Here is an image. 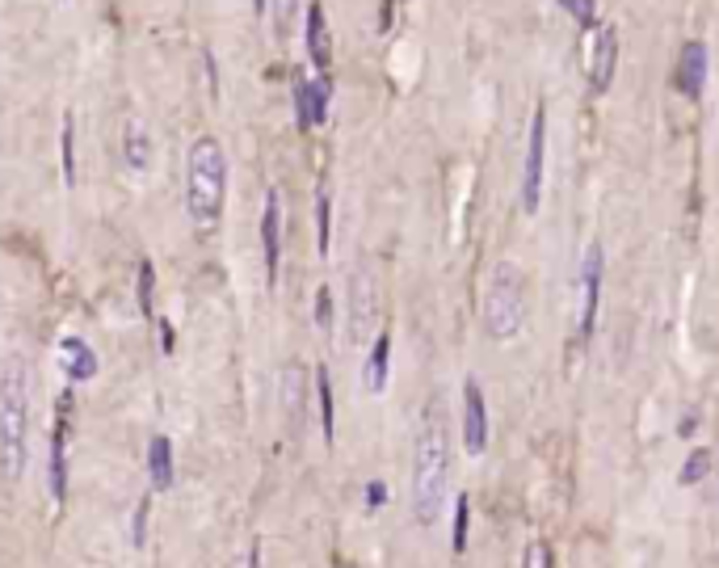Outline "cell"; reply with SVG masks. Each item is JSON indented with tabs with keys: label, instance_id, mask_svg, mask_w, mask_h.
<instances>
[{
	"label": "cell",
	"instance_id": "cell-1",
	"mask_svg": "<svg viewBox=\"0 0 719 568\" xmlns=\"http://www.w3.org/2000/svg\"><path fill=\"white\" fill-rule=\"evenodd\" d=\"M408 510H413L417 526H438L446 497H450V446H446V430L442 421L429 413L425 425L417 430L413 442V493H408Z\"/></svg>",
	"mask_w": 719,
	"mask_h": 568
},
{
	"label": "cell",
	"instance_id": "cell-2",
	"mask_svg": "<svg viewBox=\"0 0 719 568\" xmlns=\"http://www.w3.org/2000/svg\"><path fill=\"white\" fill-rule=\"evenodd\" d=\"M30 463V371L9 354L0 362V472L17 480Z\"/></svg>",
	"mask_w": 719,
	"mask_h": 568
},
{
	"label": "cell",
	"instance_id": "cell-3",
	"mask_svg": "<svg viewBox=\"0 0 719 568\" xmlns=\"http://www.w3.org/2000/svg\"><path fill=\"white\" fill-rule=\"evenodd\" d=\"M228 198V156L215 135H198L186 156V211L198 228H215Z\"/></svg>",
	"mask_w": 719,
	"mask_h": 568
},
{
	"label": "cell",
	"instance_id": "cell-4",
	"mask_svg": "<svg viewBox=\"0 0 719 568\" xmlns=\"http://www.w3.org/2000/svg\"><path fill=\"white\" fill-rule=\"evenodd\" d=\"M480 324L492 341H513L526 329V274L513 261H497L488 270L480 295Z\"/></svg>",
	"mask_w": 719,
	"mask_h": 568
},
{
	"label": "cell",
	"instance_id": "cell-5",
	"mask_svg": "<svg viewBox=\"0 0 719 568\" xmlns=\"http://www.w3.org/2000/svg\"><path fill=\"white\" fill-rule=\"evenodd\" d=\"M602 278H606V249L602 240H589L581 253V278H577V320H572V346H585L598 324L602 303Z\"/></svg>",
	"mask_w": 719,
	"mask_h": 568
},
{
	"label": "cell",
	"instance_id": "cell-6",
	"mask_svg": "<svg viewBox=\"0 0 719 568\" xmlns=\"http://www.w3.org/2000/svg\"><path fill=\"white\" fill-rule=\"evenodd\" d=\"M543 165H547V110L534 106L530 114V135H526V156H522V181H518V198L522 211L534 215L543 202Z\"/></svg>",
	"mask_w": 719,
	"mask_h": 568
},
{
	"label": "cell",
	"instance_id": "cell-7",
	"mask_svg": "<svg viewBox=\"0 0 719 568\" xmlns=\"http://www.w3.org/2000/svg\"><path fill=\"white\" fill-rule=\"evenodd\" d=\"M379 324V282L371 266H358L349 274V346H366L375 341Z\"/></svg>",
	"mask_w": 719,
	"mask_h": 568
},
{
	"label": "cell",
	"instance_id": "cell-8",
	"mask_svg": "<svg viewBox=\"0 0 719 568\" xmlns=\"http://www.w3.org/2000/svg\"><path fill=\"white\" fill-rule=\"evenodd\" d=\"M614 68H619V30L614 26H598L589 38V55H585V80H589V93H610L614 85Z\"/></svg>",
	"mask_w": 719,
	"mask_h": 568
},
{
	"label": "cell",
	"instance_id": "cell-9",
	"mask_svg": "<svg viewBox=\"0 0 719 568\" xmlns=\"http://www.w3.org/2000/svg\"><path fill=\"white\" fill-rule=\"evenodd\" d=\"M278 400H282L286 430H291V438H299L307 430V409H312V400H307V367L303 362H286V367L278 371Z\"/></svg>",
	"mask_w": 719,
	"mask_h": 568
},
{
	"label": "cell",
	"instance_id": "cell-10",
	"mask_svg": "<svg viewBox=\"0 0 719 568\" xmlns=\"http://www.w3.org/2000/svg\"><path fill=\"white\" fill-rule=\"evenodd\" d=\"M463 451L471 459L488 451V404L476 379H463Z\"/></svg>",
	"mask_w": 719,
	"mask_h": 568
},
{
	"label": "cell",
	"instance_id": "cell-11",
	"mask_svg": "<svg viewBox=\"0 0 719 568\" xmlns=\"http://www.w3.org/2000/svg\"><path fill=\"white\" fill-rule=\"evenodd\" d=\"M68 413H72V392L59 396L55 430H51V463H47V480H51V497H55V501H64V497H68Z\"/></svg>",
	"mask_w": 719,
	"mask_h": 568
},
{
	"label": "cell",
	"instance_id": "cell-12",
	"mask_svg": "<svg viewBox=\"0 0 719 568\" xmlns=\"http://www.w3.org/2000/svg\"><path fill=\"white\" fill-rule=\"evenodd\" d=\"M707 72H711V51H707L703 38H690L682 47V55H677V89H682V97H690V101L703 97Z\"/></svg>",
	"mask_w": 719,
	"mask_h": 568
},
{
	"label": "cell",
	"instance_id": "cell-13",
	"mask_svg": "<svg viewBox=\"0 0 719 568\" xmlns=\"http://www.w3.org/2000/svg\"><path fill=\"white\" fill-rule=\"evenodd\" d=\"M261 249H265V282H278V261H282V194L270 186L265 190V211H261Z\"/></svg>",
	"mask_w": 719,
	"mask_h": 568
},
{
	"label": "cell",
	"instance_id": "cell-14",
	"mask_svg": "<svg viewBox=\"0 0 719 568\" xmlns=\"http://www.w3.org/2000/svg\"><path fill=\"white\" fill-rule=\"evenodd\" d=\"M328 97H333V85L328 76H316V80H299L295 85V123L299 131H312L328 118Z\"/></svg>",
	"mask_w": 719,
	"mask_h": 568
},
{
	"label": "cell",
	"instance_id": "cell-15",
	"mask_svg": "<svg viewBox=\"0 0 719 568\" xmlns=\"http://www.w3.org/2000/svg\"><path fill=\"white\" fill-rule=\"evenodd\" d=\"M303 38H307V55H312L316 72L324 76L328 64H333V38H328V22H324V5H320V0H312V5H307Z\"/></svg>",
	"mask_w": 719,
	"mask_h": 568
},
{
	"label": "cell",
	"instance_id": "cell-16",
	"mask_svg": "<svg viewBox=\"0 0 719 568\" xmlns=\"http://www.w3.org/2000/svg\"><path fill=\"white\" fill-rule=\"evenodd\" d=\"M387 375H392V333H375L371 350H366V362H362V388L379 396L387 388Z\"/></svg>",
	"mask_w": 719,
	"mask_h": 568
},
{
	"label": "cell",
	"instance_id": "cell-17",
	"mask_svg": "<svg viewBox=\"0 0 719 568\" xmlns=\"http://www.w3.org/2000/svg\"><path fill=\"white\" fill-rule=\"evenodd\" d=\"M59 362H64V375L72 383H89L97 375V354L89 350V341H80V337L59 341Z\"/></svg>",
	"mask_w": 719,
	"mask_h": 568
},
{
	"label": "cell",
	"instance_id": "cell-18",
	"mask_svg": "<svg viewBox=\"0 0 719 568\" xmlns=\"http://www.w3.org/2000/svg\"><path fill=\"white\" fill-rule=\"evenodd\" d=\"M122 156H127V165L135 173L152 169V135H148V127H143L139 118H131V123L122 127Z\"/></svg>",
	"mask_w": 719,
	"mask_h": 568
},
{
	"label": "cell",
	"instance_id": "cell-19",
	"mask_svg": "<svg viewBox=\"0 0 719 568\" xmlns=\"http://www.w3.org/2000/svg\"><path fill=\"white\" fill-rule=\"evenodd\" d=\"M148 476H152V489H169L173 484V442L164 434L148 442Z\"/></svg>",
	"mask_w": 719,
	"mask_h": 568
},
{
	"label": "cell",
	"instance_id": "cell-20",
	"mask_svg": "<svg viewBox=\"0 0 719 568\" xmlns=\"http://www.w3.org/2000/svg\"><path fill=\"white\" fill-rule=\"evenodd\" d=\"M316 404H320V430H324V442L333 446L337 404H333V379H328V367H316Z\"/></svg>",
	"mask_w": 719,
	"mask_h": 568
},
{
	"label": "cell",
	"instance_id": "cell-21",
	"mask_svg": "<svg viewBox=\"0 0 719 568\" xmlns=\"http://www.w3.org/2000/svg\"><path fill=\"white\" fill-rule=\"evenodd\" d=\"M711 472H715V451L711 446H694L682 463V472H677V484H682V489H694V484H703Z\"/></svg>",
	"mask_w": 719,
	"mask_h": 568
},
{
	"label": "cell",
	"instance_id": "cell-22",
	"mask_svg": "<svg viewBox=\"0 0 719 568\" xmlns=\"http://www.w3.org/2000/svg\"><path fill=\"white\" fill-rule=\"evenodd\" d=\"M76 123H72V114H64V127H59V160H64V181L68 186H76Z\"/></svg>",
	"mask_w": 719,
	"mask_h": 568
},
{
	"label": "cell",
	"instance_id": "cell-23",
	"mask_svg": "<svg viewBox=\"0 0 719 568\" xmlns=\"http://www.w3.org/2000/svg\"><path fill=\"white\" fill-rule=\"evenodd\" d=\"M467 522H471V497L459 493L455 497V526H450V547L463 556L467 552Z\"/></svg>",
	"mask_w": 719,
	"mask_h": 568
},
{
	"label": "cell",
	"instance_id": "cell-24",
	"mask_svg": "<svg viewBox=\"0 0 719 568\" xmlns=\"http://www.w3.org/2000/svg\"><path fill=\"white\" fill-rule=\"evenodd\" d=\"M328 207H333V198H328V190L320 186L316 190V245L324 257H328V236H333V215H328Z\"/></svg>",
	"mask_w": 719,
	"mask_h": 568
},
{
	"label": "cell",
	"instance_id": "cell-25",
	"mask_svg": "<svg viewBox=\"0 0 719 568\" xmlns=\"http://www.w3.org/2000/svg\"><path fill=\"white\" fill-rule=\"evenodd\" d=\"M556 5L564 13H572V22H577L581 30H598V0H556Z\"/></svg>",
	"mask_w": 719,
	"mask_h": 568
},
{
	"label": "cell",
	"instance_id": "cell-26",
	"mask_svg": "<svg viewBox=\"0 0 719 568\" xmlns=\"http://www.w3.org/2000/svg\"><path fill=\"white\" fill-rule=\"evenodd\" d=\"M152 291H156V270H152V261H139L135 299H139V312H143V316H152Z\"/></svg>",
	"mask_w": 719,
	"mask_h": 568
},
{
	"label": "cell",
	"instance_id": "cell-27",
	"mask_svg": "<svg viewBox=\"0 0 719 568\" xmlns=\"http://www.w3.org/2000/svg\"><path fill=\"white\" fill-rule=\"evenodd\" d=\"M522 568H556V552H551V543L547 539H530Z\"/></svg>",
	"mask_w": 719,
	"mask_h": 568
},
{
	"label": "cell",
	"instance_id": "cell-28",
	"mask_svg": "<svg viewBox=\"0 0 719 568\" xmlns=\"http://www.w3.org/2000/svg\"><path fill=\"white\" fill-rule=\"evenodd\" d=\"M148 514H152V497H139V505H135V526H131L135 547H143V539H148Z\"/></svg>",
	"mask_w": 719,
	"mask_h": 568
},
{
	"label": "cell",
	"instance_id": "cell-29",
	"mask_svg": "<svg viewBox=\"0 0 719 568\" xmlns=\"http://www.w3.org/2000/svg\"><path fill=\"white\" fill-rule=\"evenodd\" d=\"M312 316H316L320 329H328V324H333V291H328V287L316 291V312H312Z\"/></svg>",
	"mask_w": 719,
	"mask_h": 568
},
{
	"label": "cell",
	"instance_id": "cell-30",
	"mask_svg": "<svg viewBox=\"0 0 719 568\" xmlns=\"http://www.w3.org/2000/svg\"><path fill=\"white\" fill-rule=\"evenodd\" d=\"M362 497H366V510H383L387 505V484L383 480H366V489H362Z\"/></svg>",
	"mask_w": 719,
	"mask_h": 568
},
{
	"label": "cell",
	"instance_id": "cell-31",
	"mask_svg": "<svg viewBox=\"0 0 719 568\" xmlns=\"http://www.w3.org/2000/svg\"><path fill=\"white\" fill-rule=\"evenodd\" d=\"M160 350H164V354L173 350V324H169V320H160Z\"/></svg>",
	"mask_w": 719,
	"mask_h": 568
},
{
	"label": "cell",
	"instance_id": "cell-32",
	"mask_svg": "<svg viewBox=\"0 0 719 568\" xmlns=\"http://www.w3.org/2000/svg\"><path fill=\"white\" fill-rule=\"evenodd\" d=\"M694 425H698V417H682V421H677V438H690Z\"/></svg>",
	"mask_w": 719,
	"mask_h": 568
},
{
	"label": "cell",
	"instance_id": "cell-33",
	"mask_svg": "<svg viewBox=\"0 0 719 568\" xmlns=\"http://www.w3.org/2000/svg\"><path fill=\"white\" fill-rule=\"evenodd\" d=\"M244 568H261V543H249V560H244Z\"/></svg>",
	"mask_w": 719,
	"mask_h": 568
},
{
	"label": "cell",
	"instance_id": "cell-34",
	"mask_svg": "<svg viewBox=\"0 0 719 568\" xmlns=\"http://www.w3.org/2000/svg\"><path fill=\"white\" fill-rule=\"evenodd\" d=\"M253 9H257V13L265 17V9H270V0H253Z\"/></svg>",
	"mask_w": 719,
	"mask_h": 568
},
{
	"label": "cell",
	"instance_id": "cell-35",
	"mask_svg": "<svg viewBox=\"0 0 719 568\" xmlns=\"http://www.w3.org/2000/svg\"><path fill=\"white\" fill-rule=\"evenodd\" d=\"M59 5H72V0H59Z\"/></svg>",
	"mask_w": 719,
	"mask_h": 568
},
{
	"label": "cell",
	"instance_id": "cell-36",
	"mask_svg": "<svg viewBox=\"0 0 719 568\" xmlns=\"http://www.w3.org/2000/svg\"><path fill=\"white\" fill-rule=\"evenodd\" d=\"M715 472H719V468H715Z\"/></svg>",
	"mask_w": 719,
	"mask_h": 568
}]
</instances>
